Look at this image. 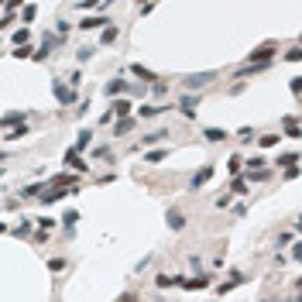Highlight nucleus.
<instances>
[{
    "label": "nucleus",
    "mask_w": 302,
    "mask_h": 302,
    "mask_svg": "<svg viewBox=\"0 0 302 302\" xmlns=\"http://www.w3.org/2000/svg\"><path fill=\"white\" fill-rule=\"evenodd\" d=\"M275 55H278V45H275V41H264V45H258L254 52H247V62H244V66H271Z\"/></svg>",
    "instance_id": "obj_1"
},
{
    "label": "nucleus",
    "mask_w": 302,
    "mask_h": 302,
    "mask_svg": "<svg viewBox=\"0 0 302 302\" xmlns=\"http://www.w3.org/2000/svg\"><path fill=\"white\" fill-rule=\"evenodd\" d=\"M217 76L220 73H192V76H186V79H182V93H199V89L210 86Z\"/></svg>",
    "instance_id": "obj_2"
},
{
    "label": "nucleus",
    "mask_w": 302,
    "mask_h": 302,
    "mask_svg": "<svg viewBox=\"0 0 302 302\" xmlns=\"http://www.w3.org/2000/svg\"><path fill=\"white\" fill-rule=\"evenodd\" d=\"M199 103H203V96H199V93H182V96H179V110H182V117L196 120V113H199Z\"/></svg>",
    "instance_id": "obj_3"
},
{
    "label": "nucleus",
    "mask_w": 302,
    "mask_h": 302,
    "mask_svg": "<svg viewBox=\"0 0 302 302\" xmlns=\"http://www.w3.org/2000/svg\"><path fill=\"white\" fill-rule=\"evenodd\" d=\"M213 275H217V271H199V275L186 278V282H182V289H186V292H203V289H210V285H213Z\"/></svg>",
    "instance_id": "obj_4"
},
{
    "label": "nucleus",
    "mask_w": 302,
    "mask_h": 302,
    "mask_svg": "<svg viewBox=\"0 0 302 302\" xmlns=\"http://www.w3.org/2000/svg\"><path fill=\"white\" fill-rule=\"evenodd\" d=\"M210 179H213V161H206V165H203V168H199V172L189 179V192H199V189H203Z\"/></svg>",
    "instance_id": "obj_5"
},
{
    "label": "nucleus",
    "mask_w": 302,
    "mask_h": 302,
    "mask_svg": "<svg viewBox=\"0 0 302 302\" xmlns=\"http://www.w3.org/2000/svg\"><path fill=\"white\" fill-rule=\"evenodd\" d=\"M127 89H131V82H127L124 76H113V79L103 86V93H107L110 100H120V93H127Z\"/></svg>",
    "instance_id": "obj_6"
},
{
    "label": "nucleus",
    "mask_w": 302,
    "mask_h": 302,
    "mask_svg": "<svg viewBox=\"0 0 302 302\" xmlns=\"http://www.w3.org/2000/svg\"><path fill=\"white\" fill-rule=\"evenodd\" d=\"M52 93H55V100L62 103V107H69V103H76V89H69L62 79H55L52 82Z\"/></svg>",
    "instance_id": "obj_7"
},
{
    "label": "nucleus",
    "mask_w": 302,
    "mask_h": 302,
    "mask_svg": "<svg viewBox=\"0 0 302 302\" xmlns=\"http://www.w3.org/2000/svg\"><path fill=\"white\" fill-rule=\"evenodd\" d=\"M110 113H113V120H127V117L134 113V103L120 96V100H113V107H110Z\"/></svg>",
    "instance_id": "obj_8"
},
{
    "label": "nucleus",
    "mask_w": 302,
    "mask_h": 302,
    "mask_svg": "<svg viewBox=\"0 0 302 302\" xmlns=\"http://www.w3.org/2000/svg\"><path fill=\"white\" fill-rule=\"evenodd\" d=\"M165 224H168V230H175V233H179V230H186V213H182L179 206H172V210L165 213Z\"/></svg>",
    "instance_id": "obj_9"
},
{
    "label": "nucleus",
    "mask_w": 302,
    "mask_h": 302,
    "mask_svg": "<svg viewBox=\"0 0 302 302\" xmlns=\"http://www.w3.org/2000/svg\"><path fill=\"white\" fill-rule=\"evenodd\" d=\"M127 73H131V76H138V79H141V82H148V86H154V82L161 79V76H158V73H151L148 66H141V62H134V66H131Z\"/></svg>",
    "instance_id": "obj_10"
},
{
    "label": "nucleus",
    "mask_w": 302,
    "mask_h": 302,
    "mask_svg": "<svg viewBox=\"0 0 302 302\" xmlns=\"http://www.w3.org/2000/svg\"><path fill=\"white\" fill-rule=\"evenodd\" d=\"M244 282H247V275H240V271H233V275H230V282H220V285H217V296L224 299L226 292H233V289H237V285H244Z\"/></svg>",
    "instance_id": "obj_11"
},
{
    "label": "nucleus",
    "mask_w": 302,
    "mask_h": 302,
    "mask_svg": "<svg viewBox=\"0 0 302 302\" xmlns=\"http://www.w3.org/2000/svg\"><path fill=\"white\" fill-rule=\"evenodd\" d=\"M165 141H168V131H151V134H145L134 148L141 151V148H151V145H165Z\"/></svg>",
    "instance_id": "obj_12"
},
{
    "label": "nucleus",
    "mask_w": 302,
    "mask_h": 302,
    "mask_svg": "<svg viewBox=\"0 0 302 302\" xmlns=\"http://www.w3.org/2000/svg\"><path fill=\"white\" fill-rule=\"evenodd\" d=\"M107 24H110V21H107L103 14H96V17H82L76 28H79V31H100V28H107Z\"/></svg>",
    "instance_id": "obj_13"
},
{
    "label": "nucleus",
    "mask_w": 302,
    "mask_h": 302,
    "mask_svg": "<svg viewBox=\"0 0 302 302\" xmlns=\"http://www.w3.org/2000/svg\"><path fill=\"white\" fill-rule=\"evenodd\" d=\"M59 45H62V38H59L55 31H45V38H41V48H38V52H41V55L48 59V55H52V52H55Z\"/></svg>",
    "instance_id": "obj_14"
},
{
    "label": "nucleus",
    "mask_w": 302,
    "mask_h": 302,
    "mask_svg": "<svg viewBox=\"0 0 302 302\" xmlns=\"http://www.w3.org/2000/svg\"><path fill=\"white\" fill-rule=\"evenodd\" d=\"M168 110H172L168 103H148V107H141V110H138V117H141V120H148V117H161V113H168Z\"/></svg>",
    "instance_id": "obj_15"
},
{
    "label": "nucleus",
    "mask_w": 302,
    "mask_h": 302,
    "mask_svg": "<svg viewBox=\"0 0 302 302\" xmlns=\"http://www.w3.org/2000/svg\"><path fill=\"white\" fill-rule=\"evenodd\" d=\"M134 127H138V117H127V120H113V138H127Z\"/></svg>",
    "instance_id": "obj_16"
},
{
    "label": "nucleus",
    "mask_w": 302,
    "mask_h": 302,
    "mask_svg": "<svg viewBox=\"0 0 302 302\" xmlns=\"http://www.w3.org/2000/svg\"><path fill=\"white\" fill-rule=\"evenodd\" d=\"M226 138H230V134H226L224 127H206V131H203V141H206V145H224Z\"/></svg>",
    "instance_id": "obj_17"
},
{
    "label": "nucleus",
    "mask_w": 302,
    "mask_h": 302,
    "mask_svg": "<svg viewBox=\"0 0 302 302\" xmlns=\"http://www.w3.org/2000/svg\"><path fill=\"white\" fill-rule=\"evenodd\" d=\"M172 154V148L165 145V148H151V151H145V165H158V161H165Z\"/></svg>",
    "instance_id": "obj_18"
},
{
    "label": "nucleus",
    "mask_w": 302,
    "mask_h": 302,
    "mask_svg": "<svg viewBox=\"0 0 302 302\" xmlns=\"http://www.w3.org/2000/svg\"><path fill=\"white\" fill-rule=\"evenodd\" d=\"M89 145H93V131H89V127H82V131H79V138H76V145H73V151H76V154H82Z\"/></svg>",
    "instance_id": "obj_19"
},
{
    "label": "nucleus",
    "mask_w": 302,
    "mask_h": 302,
    "mask_svg": "<svg viewBox=\"0 0 302 302\" xmlns=\"http://www.w3.org/2000/svg\"><path fill=\"white\" fill-rule=\"evenodd\" d=\"M66 165H69V168H76V172H86V175H89V161H82L73 148L66 151Z\"/></svg>",
    "instance_id": "obj_20"
},
{
    "label": "nucleus",
    "mask_w": 302,
    "mask_h": 302,
    "mask_svg": "<svg viewBox=\"0 0 302 302\" xmlns=\"http://www.w3.org/2000/svg\"><path fill=\"white\" fill-rule=\"evenodd\" d=\"M41 189H48V186H41V182H31V186L17 189V199H38V196H41Z\"/></svg>",
    "instance_id": "obj_21"
},
{
    "label": "nucleus",
    "mask_w": 302,
    "mask_h": 302,
    "mask_svg": "<svg viewBox=\"0 0 302 302\" xmlns=\"http://www.w3.org/2000/svg\"><path fill=\"white\" fill-rule=\"evenodd\" d=\"M79 217H82L79 210H66V213H62V226H66V237H73V226L79 224Z\"/></svg>",
    "instance_id": "obj_22"
},
{
    "label": "nucleus",
    "mask_w": 302,
    "mask_h": 302,
    "mask_svg": "<svg viewBox=\"0 0 302 302\" xmlns=\"http://www.w3.org/2000/svg\"><path fill=\"white\" fill-rule=\"evenodd\" d=\"M117 38H120V31H117V24H113V21H110V24H107V28H103V35H100V45H113V41H117Z\"/></svg>",
    "instance_id": "obj_23"
},
{
    "label": "nucleus",
    "mask_w": 302,
    "mask_h": 302,
    "mask_svg": "<svg viewBox=\"0 0 302 302\" xmlns=\"http://www.w3.org/2000/svg\"><path fill=\"white\" fill-rule=\"evenodd\" d=\"M28 38H31V28L24 24V28H17L14 35H10V41H14V48H21V45H28Z\"/></svg>",
    "instance_id": "obj_24"
},
{
    "label": "nucleus",
    "mask_w": 302,
    "mask_h": 302,
    "mask_svg": "<svg viewBox=\"0 0 302 302\" xmlns=\"http://www.w3.org/2000/svg\"><path fill=\"white\" fill-rule=\"evenodd\" d=\"M230 192H233V196H247V192H251V189H247V182H244V175H233Z\"/></svg>",
    "instance_id": "obj_25"
},
{
    "label": "nucleus",
    "mask_w": 302,
    "mask_h": 302,
    "mask_svg": "<svg viewBox=\"0 0 302 302\" xmlns=\"http://www.w3.org/2000/svg\"><path fill=\"white\" fill-rule=\"evenodd\" d=\"M24 134H31L28 124H17V127H10V134H3V141H21Z\"/></svg>",
    "instance_id": "obj_26"
},
{
    "label": "nucleus",
    "mask_w": 302,
    "mask_h": 302,
    "mask_svg": "<svg viewBox=\"0 0 302 302\" xmlns=\"http://www.w3.org/2000/svg\"><path fill=\"white\" fill-rule=\"evenodd\" d=\"M226 172H230V175H240V172H244V158H240V154H230V161H226Z\"/></svg>",
    "instance_id": "obj_27"
},
{
    "label": "nucleus",
    "mask_w": 302,
    "mask_h": 302,
    "mask_svg": "<svg viewBox=\"0 0 302 302\" xmlns=\"http://www.w3.org/2000/svg\"><path fill=\"white\" fill-rule=\"evenodd\" d=\"M69 31H73V21H66V17H55V35H59V38H66Z\"/></svg>",
    "instance_id": "obj_28"
},
{
    "label": "nucleus",
    "mask_w": 302,
    "mask_h": 302,
    "mask_svg": "<svg viewBox=\"0 0 302 302\" xmlns=\"http://www.w3.org/2000/svg\"><path fill=\"white\" fill-rule=\"evenodd\" d=\"M282 127H285V134H289V138H299V120H296V117H285V120H282Z\"/></svg>",
    "instance_id": "obj_29"
},
{
    "label": "nucleus",
    "mask_w": 302,
    "mask_h": 302,
    "mask_svg": "<svg viewBox=\"0 0 302 302\" xmlns=\"http://www.w3.org/2000/svg\"><path fill=\"white\" fill-rule=\"evenodd\" d=\"M258 145H261V148H275V145H282V134H261Z\"/></svg>",
    "instance_id": "obj_30"
},
{
    "label": "nucleus",
    "mask_w": 302,
    "mask_h": 302,
    "mask_svg": "<svg viewBox=\"0 0 302 302\" xmlns=\"http://www.w3.org/2000/svg\"><path fill=\"white\" fill-rule=\"evenodd\" d=\"M93 55H96V45H82V48L76 52V59H79V62H89Z\"/></svg>",
    "instance_id": "obj_31"
},
{
    "label": "nucleus",
    "mask_w": 302,
    "mask_h": 302,
    "mask_svg": "<svg viewBox=\"0 0 302 302\" xmlns=\"http://www.w3.org/2000/svg\"><path fill=\"white\" fill-rule=\"evenodd\" d=\"M296 161H299V154H296V151H289V154H278V158H275V165H282V168H289V165H296Z\"/></svg>",
    "instance_id": "obj_32"
},
{
    "label": "nucleus",
    "mask_w": 302,
    "mask_h": 302,
    "mask_svg": "<svg viewBox=\"0 0 302 302\" xmlns=\"http://www.w3.org/2000/svg\"><path fill=\"white\" fill-rule=\"evenodd\" d=\"M254 138H258V131H254V127H240V131H237V141H244V145H247V141H254Z\"/></svg>",
    "instance_id": "obj_33"
},
{
    "label": "nucleus",
    "mask_w": 302,
    "mask_h": 302,
    "mask_svg": "<svg viewBox=\"0 0 302 302\" xmlns=\"http://www.w3.org/2000/svg\"><path fill=\"white\" fill-rule=\"evenodd\" d=\"M285 62H302V45H292V48L285 52Z\"/></svg>",
    "instance_id": "obj_34"
},
{
    "label": "nucleus",
    "mask_w": 302,
    "mask_h": 302,
    "mask_svg": "<svg viewBox=\"0 0 302 302\" xmlns=\"http://www.w3.org/2000/svg\"><path fill=\"white\" fill-rule=\"evenodd\" d=\"M66 264H69L66 258H52V261H48V271H55V275H59V271H66Z\"/></svg>",
    "instance_id": "obj_35"
},
{
    "label": "nucleus",
    "mask_w": 302,
    "mask_h": 302,
    "mask_svg": "<svg viewBox=\"0 0 302 302\" xmlns=\"http://www.w3.org/2000/svg\"><path fill=\"white\" fill-rule=\"evenodd\" d=\"M21 17H24V21H28V24H31V21H35V17H38V7H35V3H28V7H24V10H21Z\"/></svg>",
    "instance_id": "obj_36"
},
{
    "label": "nucleus",
    "mask_w": 302,
    "mask_h": 302,
    "mask_svg": "<svg viewBox=\"0 0 302 302\" xmlns=\"http://www.w3.org/2000/svg\"><path fill=\"white\" fill-rule=\"evenodd\" d=\"M31 52H35L31 45H21V48H14L10 55H14V59H31Z\"/></svg>",
    "instance_id": "obj_37"
},
{
    "label": "nucleus",
    "mask_w": 302,
    "mask_h": 302,
    "mask_svg": "<svg viewBox=\"0 0 302 302\" xmlns=\"http://www.w3.org/2000/svg\"><path fill=\"white\" fill-rule=\"evenodd\" d=\"M14 233H17V237H28V233H31V217H24V220H21V226H17Z\"/></svg>",
    "instance_id": "obj_38"
},
{
    "label": "nucleus",
    "mask_w": 302,
    "mask_h": 302,
    "mask_svg": "<svg viewBox=\"0 0 302 302\" xmlns=\"http://www.w3.org/2000/svg\"><path fill=\"white\" fill-rule=\"evenodd\" d=\"M76 10H100V3H96V0H79Z\"/></svg>",
    "instance_id": "obj_39"
},
{
    "label": "nucleus",
    "mask_w": 302,
    "mask_h": 302,
    "mask_svg": "<svg viewBox=\"0 0 302 302\" xmlns=\"http://www.w3.org/2000/svg\"><path fill=\"white\" fill-rule=\"evenodd\" d=\"M282 244H296V230H285V233H278V247Z\"/></svg>",
    "instance_id": "obj_40"
},
{
    "label": "nucleus",
    "mask_w": 302,
    "mask_h": 302,
    "mask_svg": "<svg viewBox=\"0 0 302 302\" xmlns=\"http://www.w3.org/2000/svg\"><path fill=\"white\" fill-rule=\"evenodd\" d=\"M154 285H158V289H168V285H172V275H154Z\"/></svg>",
    "instance_id": "obj_41"
},
{
    "label": "nucleus",
    "mask_w": 302,
    "mask_h": 302,
    "mask_svg": "<svg viewBox=\"0 0 302 302\" xmlns=\"http://www.w3.org/2000/svg\"><path fill=\"white\" fill-rule=\"evenodd\" d=\"M230 199H233L230 192H224V196H217V210H226V206H230Z\"/></svg>",
    "instance_id": "obj_42"
},
{
    "label": "nucleus",
    "mask_w": 302,
    "mask_h": 302,
    "mask_svg": "<svg viewBox=\"0 0 302 302\" xmlns=\"http://www.w3.org/2000/svg\"><path fill=\"white\" fill-rule=\"evenodd\" d=\"M10 24H14V14H3V17H0V35H3Z\"/></svg>",
    "instance_id": "obj_43"
},
{
    "label": "nucleus",
    "mask_w": 302,
    "mask_h": 302,
    "mask_svg": "<svg viewBox=\"0 0 302 302\" xmlns=\"http://www.w3.org/2000/svg\"><path fill=\"white\" fill-rule=\"evenodd\" d=\"M148 264H151V254H148V258H141V261H138V264H134V275H141V271H145V268H148Z\"/></svg>",
    "instance_id": "obj_44"
},
{
    "label": "nucleus",
    "mask_w": 302,
    "mask_h": 302,
    "mask_svg": "<svg viewBox=\"0 0 302 302\" xmlns=\"http://www.w3.org/2000/svg\"><path fill=\"white\" fill-rule=\"evenodd\" d=\"M289 86H292V93L299 96V93H302V76H292V82H289Z\"/></svg>",
    "instance_id": "obj_45"
},
{
    "label": "nucleus",
    "mask_w": 302,
    "mask_h": 302,
    "mask_svg": "<svg viewBox=\"0 0 302 302\" xmlns=\"http://www.w3.org/2000/svg\"><path fill=\"white\" fill-rule=\"evenodd\" d=\"M93 158H110V148H107V145H100V148H93Z\"/></svg>",
    "instance_id": "obj_46"
},
{
    "label": "nucleus",
    "mask_w": 302,
    "mask_h": 302,
    "mask_svg": "<svg viewBox=\"0 0 302 302\" xmlns=\"http://www.w3.org/2000/svg\"><path fill=\"white\" fill-rule=\"evenodd\" d=\"M285 179H289V182L299 179V165H289V168H285Z\"/></svg>",
    "instance_id": "obj_47"
},
{
    "label": "nucleus",
    "mask_w": 302,
    "mask_h": 302,
    "mask_svg": "<svg viewBox=\"0 0 302 302\" xmlns=\"http://www.w3.org/2000/svg\"><path fill=\"white\" fill-rule=\"evenodd\" d=\"M38 226H41V230H48V226H55V220H52V217H38Z\"/></svg>",
    "instance_id": "obj_48"
},
{
    "label": "nucleus",
    "mask_w": 302,
    "mask_h": 302,
    "mask_svg": "<svg viewBox=\"0 0 302 302\" xmlns=\"http://www.w3.org/2000/svg\"><path fill=\"white\" fill-rule=\"evenodd\" d=\"M189 264H192V268L199 271V268H203V258H199V254H189Z\"/></svg>",
    "instance_id": "obj_49"
},
{
    "label": "nucleus",
    "mask_w": 302,
    "mask_h": 302,
    "mask_svg": "<svg viewBox=\"0 0 302 302\" xmlns=\"http://www.w3.org/2000/svg\"><path fill=\"white\" fill-rule=\"evenodd\" d=\"M120 302H141V299H138L134 292H124V296H120Z\"/></svg>",
    "instance_id": "obj_50"
},
{
    "label": "nucleus",
    "mask_w": 302,
    "mask_h": 302,
    "mask_svg": "<svg viewBox=\"0 0 302 302\" xmlns=\"http://www.w3.org/2000/svg\"><path fill=\"white\" fill-rule=\"evenodd\" d=\"M0 233H7V224H3V220H0Z\"/></svg>",
    "instance_id": "obj_51"
},
{
    "label": "nucleus",
    "mask_w": 302,
    "mask_h": 302,
    "mask_svg": "<svg viewBox=\"0 0 302 302\" xmlns=\"http://www.w3.org/2000/svg\"><path fill=\"white\" fill-rule=\"evenodd\" d=\"M261 302H278V299H261Z\"/></svg>",
    "instance_id": "obj_52"
},
{
    "label": "nucleus",
    "mask_w": 302,
    "mask_h": 302,
    "mask_svg": "<svg viewBox=\"0 0 302 302\" xmlns=\"http://www.w3.org/2000/svg\"><path fill=\"white\" fill-rule=\"evenodd\" d=\"M289 302H299V299H296V296H292V299H289Z\"/></svg>",
    "instance_id": "obj_53"
},
{
    "label": "nucleus",
    "mask_w": 302,
    "mask_h": 302,
    "mask_svg": "<svg viewBox=\"0 0 302 302\" xmlns=\"http://www.w3.org/2000/svg\"><path fill=\"white\" fill-rule=\"evenodd\" d=\"M0 41H3V38H0Z\"/></svg>",
    "instance_id": "obj_54"
}]
</instances>
